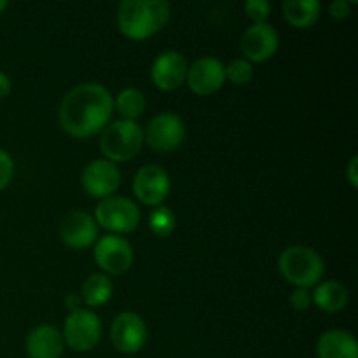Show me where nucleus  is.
I'll return each mask as SVG.
<instances>
[{"mask_svg": "<svg viewBox=\"0 0 358 358\" xmlns=\"http://www.w3.org/2000/svg\"><path fill=\"white\" fill-rule=\"evenodd\" d=\"M280 44L278 31L268 23L252 24L241 35V52L245 55L247 62L262 63L268 62L276 52Z\"/></svg>", "mask_w": 358, "mask_h": 358, "instance_id": "4468645a", "label": "nucleus"}, {"mask_svg": "<svg viewBox=\"0 0 358 358\" xmlns=\"http://www.w3.org/2000/svg\"><path fill=\"white\" fill-rule=\"evenodd\" d=\"M59 236H62L63 243L80 250V248L91 247L96 241L98 226L93 215L83 212V210H73V212L66 213L65 219L62 220Z\"/></svg>", "mask_w": 358, "mask_h": 358, "instance_id": "2eb2a0df", "label": "nucleus"}, {"mask_svg": "<svg viewBox=\"0 0 358 358\" xmlns=\"http://www.w3.org/2000/svg\"><path fill=\"white\" fill-rule=\"evenodd\" d=\"M254 76V69H252V63L247 59H233L229 65L226 66V79H229L231 83L236 84V86H245L252 80Z\"/></svg>", "mask_w": 358, "mask_h": 358, "instance_id": "5701e85b", "label": "nucleus"}, {"mask_svg": "<svg viewBox=\"0 0 358 358\" xmlns=\"http://www.w3.org/2000/svg\"><path fill=\"white\" fill-rule=\"evenodd\" d=\"M10 93V79L3 72H0V100Z\"/></svg>", "mask_w": 358, "mask_h": 358, "instance_id": "c756f323", "label": "nucleus"}, {"mask_svg": "<svg viewBox=\"0 0 358 358\" xmlns=\"http://www.w3.org/2000/svg\"><path fill=\"white\" fill-rule=\"evenodd\" d=\"M121 185V171L107 159L91 161L83 171V187L91 198L105 199L114 196Z\"/></svg>", "mask_w": 358, "mask_h": 358, "instance_id": "f8f14e48", "label": "nucleus"}, {"mask_svg": "<svg viewBox=\"0 0 358 358\" xmlns=\"http://www.w3.org/2000/svg\"><path fill=\"white\" fill-rule=\"evenodd\" d=\"M357 171H358V157L353 156L352 161H350V164H348V180H350V184H352V187H355V189L358 187Z\"/></svg>", "mask_w": 358, "mask_h": 358, "instance_id": "cd10ccee", "label": "nucleus"}, {"mask_svg": "<svg viewBox=\"0 0 358 358\" xmlns=\"http://www.w3.org/2000/svg\"><path fill=\"white\" fill-rule=\"evenodd\" d=\"M311 303H313V297H311L310 290L306 289H296L290 296V304L297 311H306L311 306Z\"/></svg>", "mask_w": 358, "mask_h": 358, "instance_id": "a878e982", "label": "nucleus"}, {"mask_svg": "<svg viewBox=\"0 0 358 358\" xmlns=\"http://www.w3.org/2000/svg\"><path fill=\"white\" fill-rule=\"evenodd\" d=\"M282 7L285 20L296 28H310L317 23L322 10L317 0H285Z\"/></svg>", "mask_w": 358, "mask_h": 358, "instance_id": "6ab92c4d", "label": "nucleus"}, {"mask_svg": "<svg viewBox=\"0 0 358 358\" xmlns=\"http://www.w3.org/2000/svg\"><path fill=\"white\" fill-rule=\"evenodd\" d=\"M114 285L107 275H91L83 285V301L87 308H98L108 303Z\"/></svg>", "mask_w": 358, "mask_h": 358, "instance_id": "aec40b11", "label": "nucleus"}, {"mask_svg": "<svg viewBox=\"0 0 358 358\" xmlns=\"http://www.w3.org/2000/svg\"><path fill=\"white\" fill-rule=\"evenodd\" d=\"M110 339L114 343L115 350L121 353L140 352L147 343V325L142 320V317L133 311H124L117 315L112 322L110 327Z\"/></svg>", "mask_w": 358, "mask_h": 358, "instance_id": "9d476101", "label": "nucleus"}, {"mask_svg": "<svg viewBox=\"0 0 358 358\" xmlns=\"http://www.w3.org/2000/svg\"><path fill=\"white\" fill-rule=\"evenodd\" d=\"M63 348L62 332L51 325H38L28 334L27 352L30 358H62Z\"/></svg>", "mask_w": 358, "mask_h": 358, "instance_id": "dca6fc26", "label": "nucleus"}, {"mask_svg": "<svg viewBox=\"0 0 358 358\" xmlns=\"http://www.w3.org/2000/svg\"><path fill=\"white\" fill-rule=\"evenodd\" d=\"M318 358H358V345L350 332L327 331L317 345Z\"/></svg>", "mask_w": 358, "mask_h": 358, "instance_id": "f3484780", "label": "nucleus"}, {"mask_svg": "<svg viewBox=\"0 0 358 358\" xmlns=\"http://www.w3.org/2000/svg\"><path fill=\"white\" fill-rule=\"evenodd\" d=\"M311 297L313 303L325 313H339L348 304V290L339 282L318 283Z\"/></svg>", "mask_w": 358, "mask_h": 358, "instance_id": "a211bd4d", "label": "nucleus"}, {"mask_svg": "<svg viewBox=\"0 0 358 358\" xmlns=\"http://www.w3.org/2000/svg\"><path fill=\"white\" fill-rule=\"evenodd\" d=\"M245 10H247V16L254 21V24L266 23L271 14V3L268 0H248L245 3Z\"/></svg>", "mask_w": 358, "mask_h": 358, "instance_id": "b1692460", "label": "nucleus"}, {"mask_svg": "<svg viewBox=\"0 0 358 358\" xmlns=\"http://www.w3.org/2000/svg\"><path fill=\"white\" fill-rule=\"evenodd\" d=\"M187 59L178 51H164L154 59L150 77L161 91H175L185 83L187 77Z\"/></svg>", "mask_w": 358, "mask_h": 358, "instance_id": "ddd939ff", "label": "nucleus"}, {"mask_svg": "<svg viewBox=\"0 0 358 358\" xmlns=\"http://www.w3.org/2000/svg\"><path fill=\"white\" fill-rule=\"evenodd\" d=\"M133 248L124 238L108 234L94 245V261L108 275H122L133 264Z\"/></svg>", "mask_w": 358, "mask_h": 358, "instance_id": "6e6552de", "label": "nucleus"}, {"mask_svg": "<svg viewBox=\"0 0 358 358\" xmlns=\"http://www.w3.org/2000/svg\"><path fill=\"white\" fill-rule=\"evenodd\" d=\"M329 13H331V16L334 20L343 21L352 14V3L346 2V0H336V2H332L329 6Z\"/></svg>", "mask_w": 358, "mask_h": 358, "instance_id": "bb28decb", "label": "nucleus"}, {"mask_svg": "<svg viewBox=\"0 0 358 358\" xmlns=\"http://www.w3.org/2000/svg\"><path fill=\"white\" fill-rule=\"evenodd\" d=\"M114 110V98L98 83L79 84L66 93L59 107V126L73 138H90L103 131Z\"/></svg>", "mask_w": 358, "mask_h": 358, "instance_id": "f257e3e1", "label": "nucleus"}, {"mask_svg": "<svg viewBox=\"0 0 358 358\" xmlns=\"http://www.w3.org/2000/svg\"><path fill=\"white\" fill-rule=\"evenodd\" d=\"M7 6H9V3H7L6 0H0V14H2L3 10H6V7H7Z\"/></svg>", "mask_w": 358, "mask_h": 358, "instance_id": "7c9ffc66", "label": "nucleus"}, {"mask_svg": "<svg viewBox=\"0 0 358 358\" xmlns=\"http://www.w3.org/2000/svg\"><path fill=\"white\" fill-rule=\"evenodd\" d=\"M14 173V163H13V157L6 152V150L0 147V191L9 185L10 178H13Z\"/></svg>", "mask_w": 358, "mask_h": 358, "instance_id": "393cba45", "label": "nucleus"}, {"mask_svg": "<svg viewBox=\"0 0 358 358\" xmlns=\"http://www.w3.org/2000/svg\"><path fill=\"white\" fill-rule=\"evenodd\" d=\"M170 3L164 0H124L117 7V27L131 41H145L166 27Z\"/></svg>", "mask_w": 358, "mask_h": 358, "instance_id": "f03ea898", "label": "nucleus"}, {"mask_svg": "<svg viewBox=\"0 0 358 358\" xmlns=\"http://www.w3.org/2000/svg\"><path fill=\"white\" fill-rule=\"evenodd\" d=\"M80 303H83V299L79 297V294H69L65 299V304L70 310V313H72V311L80 310Z\"/></svg>", "mask_w": 358, "mask_h": 358, "instance_id": "c85d7f7f", "label": "nucleus"}, {"mask_svg": "<svg viewBox=\"0 0 358 358\" xmlns=\"http://www.w3.org/2000/svg\"><path fill=\"white\" fill-rule=\"evenodd\" d=\"M63 341L73 352H90L101 339V322L91 310H77L66 317Z\"/></svg>", "mask_w": 358, "mask_h": 358, "instance_id": "423d86ee", "label": "nucleus"}, {"mask_svg": "<svg viewBox=\"0 0 358 358\" xmlns=\"http://www.w3.org/2000/svg\"><path fill=\"white\" fill-rule=\"evenodd\" d=\"M145 96H143L142 91L135 90V87L121 91L114 101V107L117 108V112L126 121H135L138 115H142L145 110Z\"/></svg>", "mask_w": 358, "mask_h": 358, "instance_id": "412c9836", "label": "nucleus"}, {"mask_svg": "<svg viewBox=\"0 0 358 358\" xmlns=\"http://www.w3.org/2000/svg\"><path fill=\"white\" fill-rule=\"evenodd\" d=\"M175 226H177V219L166 206H156V210H152V213L149 215V227L156 236H170Z\"/></svg>", "mask_w": 358, "mask_h": 358, "instance_id": "4be33fe9", "label": "nucleus"}, {"mask_svg": "<svg viewBox=\"0 0 358 358\" xmlns=\"http://www.w3.org/2000/svg\"><path fill=\"white\" fill-rule=\"evenodd\" d=\"M94 222L112 233H131L138 227L140 210L131 199L110 196L98 203L94 210Z\"/></svg>", "mask_w": 358, "mask_h": 358, "instance_id": "39448f33", "label": "nucleus"}, {"mask_svg": "<svg viewBox=\"0 0 358 358\" xmlns=\"http://www.w3.org/2000/svg\"><path fill=\"white\" fill-rule=\"evenodd\" d=\"M133 191L143 205L159 206L170 196V177L157 164H145L133 178Z\"/></svg>", "mask_w": 358, "mask_h": 358, "instance_id": "1a4fd4ad", "label": "nucleus"}, {"mask_svg": "<svg viewBox=\"0 0 358 358\" xmlns=\"http://www.w3.org/2000/svg\"><path fill=\"white\" fill-rule=\"evenodd\" d=\"M278 268L283 278L297 289L317 287L324 276L325 268L320 255L310 247L294 245L285 248L278 259Z\"/></svg>", "mask_w": 358, "mask_h": 358, "instance_id": "7ed1b4c3", "label": "nucleus"}, {"mask_svg": "<svg viewBox=\"0 0 358 358\" xmlns=\"http://www.w3.org/2000/svg\"><path fill=\"white\" fill-rule=\"evenodd\" d=\"M185 80L192 93L199 96H208V94L217 93L226 83V65L213 56L199 58L187 70Z\"/></svg>", "mask_w": 358, "mask_h": 358, "instance_id": "9b49d317", "label": "nucleus"}, {"mask_svg": "<svg viewBox=\"0 0 358 358\" xmlns=\"http://www.w3.org/2000/svg\"><path fill=\"white\" fill-rule=\"evenodd\" d=\"M143 145V129L136 121H121L112 122L103 129L100 138L101 154L110 163L119 161H129L140 152Z\"/></svg>", "mask_w": 358, "mask_h": 358, "instance_id": "20e7f679", "label": "nucleus"}, {"mask_svg": "<svg viewBox=\"0 0 358 358\" xmlns=\"http://www.w3.org/2000/svg\"><path fill=\"white\" fill-rule=\"evenodd\" d=\"M185 135L187 131L184 121L177 114L164 112L150 119L147 131L143 133V142L149 143L150 149L156 152L168 154L177 150L184 143Z\"/></svg>", "mask_w": 358, "mask_h": 358, "instance_id": "0eeeda50", "label": "nucleus"}]
</instances>
